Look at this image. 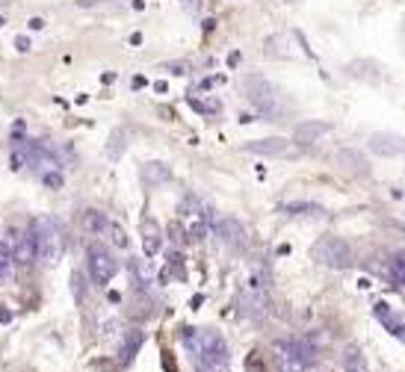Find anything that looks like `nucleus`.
I'll list each match as a JSON object with an SVG mask.
<instances>
[{
    "label": "nucleus",
    "mask_w": 405,
    "mask_h": 372,
    "mask_svg": "<svg viewBox=\"0 0 405 372\" xmlns=\"http://www.w3.org/2000/svg\"><path fill=\"white\" fill-rule=\"evenodd\" d=\"M187 346L192 348V355L199 357V364L204 369H216L228 364V346L222 340V334L207 331V328H190L187 331Z\"/></svg>",
    "instance_id": "f257e3e1"
},
{
    "label": "nucleus",
    "mask_w": 405,
    "mask_h": 372,
    "mask_svg": "<svg viewBox=\"0 0 405 372\" xmlns=\"http://www.w3.org/2000/svg\"><path fill=\"white\" fill-rule=\"evenodd\" d=\"M373 313H376V319H379V322H385V325H388V331H390L393 337H399V340H402V322H399L397 313L390 310V305L379 301V305L373 307Z\"/></svg>",
    "instance_id": "2eb2a0df"
},
{
    "label": "nucleus",
    "mask_w": 405,
    "mask_h": 372,
    "mask_svg": "<svg viewBox=\"0 0 405 372\" xmlns=\"http://www.w3.org/2000/svg\"><path fill=\"white\" fill-rule=\"evenodd\" d=\"M142 340H145V334H142L140 328H131V331L122 334V360H124V364H127V360H131L136 352H140Z\"/></svg>",
    "instance_id": "f3484780"
},
{
    "label": "nucleus",
    "mask_w": 405,
    "mask_h": 372,
    "mask_svg": "<svg viewBox=\"0 0 405 372\" xmlns=\"http://www.w3.org/2000/svg\"><path fill=\"white\" fill-rule=\"evenodd\" d=\"M402 278H405V257L402 254H393V260H390V281H393V287H399Z\"/></svg>",
    "instance_id": "aec40b11"
},
{
    "label": "nucleus",
    "mask_w": 405,
    "mask_h": 372,
    "mask_svg": "<svg viewBox=\"0 0 405 372\" xmlns=\"http://www.w3.org/2000/svg\"><path fill=\"white\" fill-rule=\"evenodd\" d=\"M142 178H145L148 186H160V183L172 180V166H169V162H145Z\"/></svg>",
    "instance_id": "4468645a"
},
{
    "label": "nucleus",
    "mask_w": 405,
    "mask_h": 372,
    "mask_svg": "<svg viewBox=\"0 0 405 372\" xmlns=\"http://www.w3.org/2000/svg\"><path fill=\"white\" fill-rule=\"evenodd\" d=\"M140 278H145V281L151 278V266H148V263H140Z\"/></svg>",
    "instance_id": "cd10ccee"
},
{
    "label": "nucleus",
    "mask_w": 405,
    "mask_h": 372,
    "mask_svg": "<svg viewBox=\"0 0 405 372\" xmlns=\"http://www.w3.org/2000/svg\"><path fill=\"white\" fill-rule=\"evenodd\" d=\"M240 60H242V56H240V51H234V53H231V56H228V65H237Z\"/></svg>",
    "instance_id": "c756f323"
},
{
    "label": "nucleus",
    "mask_w": 405,
    "mask_h": 372,
    "mask_svg": "<svg viewBox=\"0 0 405 372\" xmlns=\"http://www.w3.org/2000/svg\"><path fill=\"white\" fill-rule=\"evenodd\" d=\"M42 180H44V186H48V189H63V183H65V180H63V174L56 171V169H53V171H44V174H42Z\"/></svg>",
    "instance_id": "b1692460"
},
{
    "label": "nucleus",
    "mask_w": 405,
    "mask_h": 372,
    "mask_svg": "<svg viewBox=\"0 0 405 372\" xmlns=\"http://www.w3.org/2000/svg\"><path fill=\"white\" fill-rule=\"evenodd\" d=\"M27 24H30V30H42V27H44V21H42V18H30Z\"/></svg>",
    "instance_id": "c85d7f7f"
},
{
    "label": "nucleus",
    "mask_w": 405,
    "mask_h": 372,
    "mask_svg": "<svg viewBox=\"0 0 405 372\" xmlns=\"http://www.w3.org/2000/svg\"><path fill=\"white\" fill-rule=\"evenodd\" d=\"M275 357H279L281 372H305L311 364V352L299 340H279L275 343Z\"/></svg>",
    "instance_id": "20e7f679"
},
{
    "label": "nucleus",
    "mask_w": 405,
    "mask_h": 372,
    "mask_svg": "<svg viewBox=\"0 0 405 372\" xmlns=\"http://www.w3.org/2000/svg\"><path fill=\"white\" fill-rule=\"evenodd\" d=\"M326 133H331V121H302L293 130V142L311 145V142H317V139H322Z\"/></svg>",
    "instance_id": "f8f14e48"
},
{
    "label": "nucleus",
    "mask_w": 405,
    "mask_h": 372,
    "mask_svg": "<svg viewBox=\"0 0 405 372\" xmlns=\"http://www.w3.org/2000/svg\"><path fill=\"white\" fill-rule=\"evenodd\" d=\"M0 24H6V21H3V18H0Z\"/></svg>",
    "instance_id": "2f4dec72"
},
{
    "label": "nucleus",
    "mask_w": 405,
    "mask_h": 372,
    "mask_svg": "<svg viewBox=\"0 0 405 372\" xmlns=\"http://www.w3.org/2000/svg\"><path fill=\"white\" fill-rule=\"evenodd\" d=\"M80 6H92V3H104V0H77Z\"/></svg>",
    "instance_id": "7c9ffc66"
},
{
    "label": "nucleus",
    "mask_w": 405,
    "mask_h": 372,
    "mask_svg": "<svg viewBox=\"0 0 405 372\" xmlns=\"http://www.w3.org/2000/svg\"><path fill=\"white\" fill-rule=\"evenodd\" d=\"M246 151L258 157H284L290 154V142L287 139H251L246 142Z\"/></svg>",
    "instance_id": "9d476101"
},
{
    "label": "nucleus",
    "mask_w": 405,
    "mask_h": 372,
    "mask_svg": "<svg viewBox=\"0 0 405 372\" xmlns=\"http://www.w3.org/2000/svg\"><path fill=\"white\" fill-rule=\"evenodd\" d=\"M124 148H127V133H124V130H113V136H110V148H107L110 160H119V157L124 154Z\"/></svg>",
    "instance_id": "6ab92c4d"
},
{
    "label": "nucleus",
    "mask_w": 405,
    "mask_h": 372,
    "mask_svg": "<svg viewBox=\"0 0 405 372\" xmlns=\"http://www.w3.org/2000/svg\"><path fill=\"white\" fill-rule=\"evenodd\" d=\"M334 162H338V166H340L343 171L355 174V178H367V174H370V162H367V157H364V154H358V151H352V148L338 151V154H334Z\"/></svg>",
    "instance_id": "1a4fd4ad"
},
{
    "label": "nucleus",
    "mask_w": 405,
    "mask_h": 372,
    "mask_svg": "<svg viewBox=\"0 0 405 372\" xmlns=\"http://www.w3.org/2000/svg\"><path fill=\"white\" fill-rule=\"evenodd\" d=\"M346 369H349V372H370V369H367L364 355H361V352H355V348H352L349 355H346Z\"/></svg>",
    "instance_id": "412c9836"
},
{
    "label": "nucleus",
    "mask_w": 405,
    "mask_h": 372,
    "mask_svg": "<svg viewBox=\"0 0 405 372\" xmlns=\"http://www.w3.org/2000/svg\"><path fill=\"white\" fill-rule=\"evenodd\" d=\"M15 48H18V51H30V39H27V36H18V39H15Z\"/></svg>",
    "instance_id": "bb28decb"
},
{
    "label": "nucleus",
    "mask_w": 405,
    "mask_h": 372,
    "mask_svg": "<svg viewBox=\"0 0 405 372\" xmlns=\"http://www.w3.org/2000/svg\"><path fill=\"white\" fill-rule=\"evenodd\" d=\"M15 269V260H13V246H9L6 237H0V281H6Z\"/></svg>",
    "instance_id": "a211bd4d"
},
{
    "label": "nucleus",
    "mask_w": 405,
    "mask_h": 372,
    "mask_svg": "<svg viewBox=\"0 0 405 372\" xmlns=\"http://www.w3.org/2000/svg\"><path fill=\"white\" fill-rule=\"evenodd\" d=\"M169 237H172V239H175V242H178V246H181V242H183V239H187V230H183V228H181V222H172V225H169Z\"/></svg>",
    "instance_id": "a878e982"
},
{
    "label": "nucleus",
    "mask_w": 405,
    "mask_h": 372,
    "mask_svg": "<svg viewBox=\"0 0 405 372\" xmlns=\"http://www.w3.org/2000/svg\"><path fill=\"white\" fill-rule=\"evenodd\" d=\"M284 213H290V216H320L322 210L314 207V204H287Z\"/></svg>",
    "instance_id": "4be33fe9"
},
{
    "label": "nucleus",
    "mask_w": 405,
    "mask_h": 372,
    "mask_svg": "<svg viewBox=\"0 0 405 372\" xmlns=\"http://www.w3.org/2000/svg\"><path fill=\"white\" fill-rule=\"evenodd\" d=\"M142 251H145V257H154V254L160 251V246H163V230H160V225L154 222L151 216H145L142 219Z\"/></svg>",
    "instance_id": "9b49d317"
},
{
    "label": "nucleus",
    "mask_w": 405,
    "mask_h": 372,
    "mask_svg": "<svg viewBox=\"0 0 405 372\" xmlns=\"http://www.w3.org/2000/svg\"><path fill=\"white\" fill-rule=\"evenodd\" d=\"M240 86H242V92H246V98L261 112H272L275 110V89H272V83H266L263 77H242Z\"/></svg>",
    "instance_id": "423d86ee"
},
{
    "label": "nucleus",
    "mask_w": 405,
    "mask_h": 372,
    "mask_svg": "<svg viewBox=\"0 0 405 372\" xmlns=\"http://www.w3.org/2000/svg\"><path fill=\"white\" fill-rule=\"evenodd\" d=\"M72 289H74L77 301H80V305H83V298H86V284H83V275H80V272H74V275H72Z\"/></svg>",
    "instance_id": "393cba45"
},
{
    "label": "nucleus",
    "mask_w": 405,
    "mask_h": 372,
    "mask_svg": "<svg viewBox=\"0 0 405 372\" xmlns=\"http://www.w3.org/2000/svg\"><path fill=\"white\" fill-rule=\"evenodd\" d=\"M80 222H83V230H86V234H95V237H101L104 230H107L110 219H107V213H104V210H86Z\"/></svg>",
    "instance_id": "dca6fc26"
},
{
    "label": "nucleus",
    "mask_w": 405,
    "mask_h": 372,
    "mask_svg": "<svg viewBox=\"0 0 405 372\" xmlns=\"http://www.w3.org/2000/svg\"><path fill=\"white\" fill-rule=\"evenodd\" d=\"M107 230L113 234V246H119V248H127V234H124V228L122 225H107Z\"/></svg>",
    "instance_id": "5701e85b"
},
{
    "label": "nucleus",
    "mask_w": 405,
    "mask_h": 372,
    "mask_svg": "<svg viewBox=\"0 0 405 372\" xmlns=\"http://www.w3.org/2000/svg\"><path fill=\"white\" fill-rule=\"evenodd\" d=\"M370 148L381 157H399L402 154V139L397 133H376L370 139Z\"/></svg>",
    "instance_id": "ddd939ff"
},
{
    "label": "nucleus",
    "mask_w": 405,
    "mask_h": 372,
    "mask_svg": "<svg viewBox=\"0 0 405 372\" xmlns=\"http://www.w3.org/2000/svg\"><path fill=\"white\" fill-rule=\"evenodd\" d=\"M311 257H314L320 266L326 269H346L352 266L355 254H352V246L340 237H322L314 248H311Z\"/></svg>",
    "instance_id": "7ed1b4c3"
},
{
    "label": "nucleus",
    "mask_w": 405,
    "mask_h": 372,
    "mask_svg": "<svg viewBox=\"0 0 405 372\" xmlns=\"http://www.w3.org/2000/svg\"><path fill=\"white\" fill-rule=\"evenodd\" d=\"M33 230H36V260H42L44 266L60 263L63 251H65V237H63L60 222H53V219H36Z\"/></svg>",
    "instance_id": "f03ea898"
},
{
    "label": "nucleus",
    "mask_w": 405,
    "mask_h": 372,
    "mask_svg": "<svg viewBox=\"0 0 405 372\" xmlns=\"http://www.w3.org/2000/svg\"><path fill=\"white\" fill-rule=\"evenodd\" d=\"M213 228H216V237L222 239L225 246H231V248H246L249 246V230H246V225H242L240 219L222 216V219H216L213 222Z\"/></svg>",
    "instance_id": "0eeeda50"
},
{
    "label": "nucleus",
    "mask_w": 405,
    "mask_h": 372,
    "mask_svg": "<svg viewBox=\"0 0 405 372\" xmlns=\"http://www.w3.org/2000/svg\"><path fill=\"white\" fill-rule=\"evenodd\" d=\"M13 260L21 263V266H33V263H36V230H33V225L27 230H21V237L15 239Z\"/></svg>",
    "instance_id": "6e6552de"
},
{
    "label": "nucleus",
    "mask_w": 405,
    "mask_h": 372,
    "mask_svg": "<svg viewBox=\"0 0 405 372\" xmlns=\"http://www.w3.org/2000/svg\"><path fill=\"white\" fill-rule=\"evenodd\" d=\"M115 272H119V260H115L101 242H92L89 246V275H92V281H95L98 287H104V284L113 281Z\"/></svg>",
    "instance_id": "39448f33"
}]
</instances>
